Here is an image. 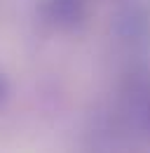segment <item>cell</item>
<instances>
[{
    "label": "cell",
    "instance_id": "6da1fadb",
    "mask_svg": "<svg viewBox=\"0 0 150 153\" xmlns=\"http://www.w3.org/2000/svg\"><path fill=\"white\" fill-rule=\"evenodd\" d=\"M87 10H89V0H45L47 19L61 28H71L80 24L87 17Z\"/></svg>",
    "mask_w": 150,
    "mask_h": 153
},
{
    "label": "cell",
    "instance_id": "7a4b0ae2",
    "mask_svg": "<svg viewBox=\"0 0 150 153\" xmlns=\"http://www.w3.org/2000/svg\"><path fill=\"white\" fill-rule=\"evenodd\" d=\"M5 92H7V85H5V78L0 76V101H2V97H5Z\"/></svg>",
    "mask_w": 150,
    "mask_h": 153
},
{
    "label": "cell",
    "instance_id": "3957f363",
    "mask_svg": "<svg viewBox=\"0 0 150 153\" xmlns=\"http://www.w3.org/2000/svg\"><path fill=\"white\" fill-rule=\"evenodd\" d=\"M148 123H150V118H148Z\"/></svg>",
    "mask_w": 150,
    "mask_h": 153
}]
</instances>
